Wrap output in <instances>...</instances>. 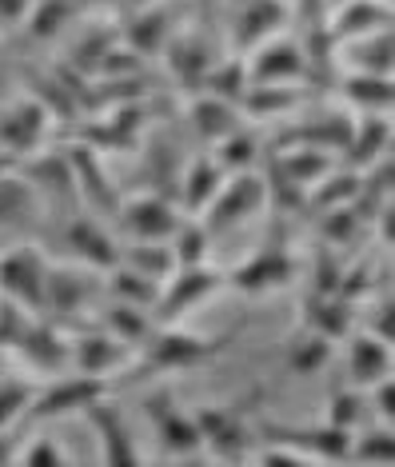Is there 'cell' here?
I'll list each match as a JSON object with an SVG mask.
<instances>
[{
    "label": "cell",
    "instance_id": "obj_1",
    "mask_svg": "<svg viewBox=\"0 0 395 467\" xmlns=\"http://www.w3.org/2000/svg\"><path fill=\"white\" fill-rule=\"evenodd\" d=\"M268 180H264L255 168L248 172H228L220 184V192L212 196V204L204 208V224L212 236H220V232H232L240 224H248L252 216H260L264 204H268Z\"/></svg>",
    "mask_w": 395,
    "mask_h": 467
},
{
    "label": "cell",
    "instance_id": "obj_2",
    "mask_svg": "<svg viewBox=\"0 0 395 467\" xmlns=\"http://www.w3.org/2000/svg\"><path fill=\"white\" fill-rule=\"evenodd\" d=\"M223 275L212 264H176V272L160 284V296L152 304V316L160 324H176L180 316H188L192 307H200L208 296H216Z\"/></svg>",
    "mask_w": 395,
    "mask_h": 467
},
{
    "label": "cell",
    "instance_id": "obj_3",
    "mask_svg": "<svg viewBox=\"0 0 395 467\" xmlns=\"http://www.w3.org/2000/svg\"><path fill=\"white\" fill-rule=\"evenodd\" d=\"M100 396H109V379L84 376V371H77V376H60V379H52V384L32 391V403H28L25 420L28 423H48V420L80 416V411L88 408L92 400H100Z\"/></svg>",
    "mask_w": 395,
    "mask_h": 467
},
{
    "label": "cell",
    "instance_id": "obj_4",
    "mask_svg": "<svg viewBox=\"0 0 395 467\" xmlns=\"http://www.w3.org/2000/svg\"><path fill=\"white\" fill-rule=\"evenodd\" d=\"M140 352H144V364L152 371H188V368L208 364V359L220 352V339L192 336L176 324H160L140 344Z\"/></svg>",
    "mask_w": 395,
    "mask_h": 467
},
{
    "label": "cell",
    "instance_id": "obj_5",
    "mask_svg": "<svg viewBox=\"0 0 395 467\" xmlns=\"http://www.w3.org/2000/svg\"><path fill=\"white\" fill-rule=\"evenodd\" d=\"M45 280H48V260L32 244H13L0 256V296L5 300L28 307V312H40L45 307Z\"/></svg>",
    "mask_w": 395,
    "mask_h": 467
},
{
    "label": "cell",
    "instance_id": "obj_6",
    "mask_svg": "<svg viewBox=\"0 0 395 467\" xmlns=\"http://www.w3.org/2000/svg\"><path fill=\"white\" fill-rule=\"evenodd\" d=\"M48 129H52V112L36 97L8 100L0 109V152H8L13 161H25V156L45 148Z\"/></svg>",
    "mask_w": 395,
    "mask_h": 467
},
{
    "label": "cell",
    "instance_id": "obj_7",
    "mask_svg": "<svg viewBox=\"0 0 395 467\" xmlns=\"http://www.w3.org/2000/svg\"><path fill=\"white\" fill-rule=\"evenodd\" d=\"M104 292V280L88 264H48L45 280V307L57 316H80Z\"/></svg>",
    "mask_w": 395,
    "mask_h": 467
},
{
    "label": "cell",
    "instance_id": "obj_8",
    "mask_svg": "<svg viewBox=\"0 0 395 467\" xmlns=\"http://www.w3.org/2000/svg\"><path fill=\"white\" fill-rule=\"evenodd\" d=\"M116 220L128 240H168L180 224V204L164 192H140L116 204Z\"/></svg>",
    "mask_w": 395,
    "mask_h": 467
},
{
    "label": "cell",
    "instance_id": "obj_9",
    "mask_svg": "<svg viewBox=\"0 0 395 467\" xmlns=\"http://www.w3.org/2000/svg\"><path fill=\"white\" fill-rule=\"evenodd\" d=\"M248 84H304L307 77V52L292 36H272L248 52Z\"/></svg>",
    "mask_w": 395,
    "mask_h": 467
},
{
    "label": "cell",
    "instance_id": "obj_10",
    "mask_svg": "<svg viewBox=\"0 0 395 467\" xmlns=\"http://www.w3.org/2000/svg\"><path fill=\"white\" fill-rule=\"evenodd\" d=\"M120 40L136 57H160L168 48V40L176 33V13L168 8V0L160 5H148V8H136V13H120Z\"/></svg>",
    "mask_w": 395,
    "mask_h": 467
},
{
    "label": "cell",
    "instance_id": "obj_11",
    "mask_svg": "<svg viewBox=\"0 0 395 467\" xmlns=\"http://www.w3.org/2000/svg\"><path fill=\"white\" fill-rule=\"evenodd\" d=\"M148 420H152V428H156L160 448L168 455H176V460H188L192 451L204 448V435L196 428V416H184L168 391H160V396L148 400Z\"/></svg>",
    "mask_w": 395,
    "mask_h": 467
},
{
    "label": "cell",
    "instance_id": "obj_12",
    "mask_svg": "<svg viewBox=\"0 0 395 467\" xmlns=\"http://www.w3.org/2000/svg\"><path fill=\"white\" fill-rule=\"evenodd\" d=\"M292 20V5L287 0H244L236 20H232V48L252 52L264 40L280 36Z\"/></svg>",
    "mask_w": 395,
    "mask_h": 467
},
{
    "label": "cell",
    "instance_id": "obj_13",
    "mask_svg": "<svg viewBox=\"0 0 395 467\" xmlns=\"http://www.w3.org/2000/svg\"><path fill=\"white\" fill-rule=\"evenodd\" d=\"M84 420L92 423V431H96V443H100V460L104 463H140V451H136V443H132V431H128V423L124 416L116 411V403L109 396H100V400H92L88 408L80 411Z\"/></svg>",
    "mask_w": 395,
    "mask_h": 467
},
{
    "label": "cell",
    "instance_id": "obj_14",
    "mask_svg": "<svg viewBox=\"0 0 395 467\" xmlns=\"http://www.w3.org/2000/svg\"><path fill=\"white\" fill-rule=\"evenodd\" d=\"M128 356H132V348L120 344L109 327H96V332L77 336L68 344V368L84 371V376H100V379H109V371L116 368H124Z\"/></svg>",
    "mask_w": 395,
    "mask_h": 467
},
{
    "label": "cell",
    "instance_id": "obj_15",
    "mask_svg": "<svg viewBox=\"0 0 395 467\" xmlns=\"http://www.w3.org/2000/svg\"><path fill=\"white\" fill-rule=\"evenodd\" d=\"M391 0H339L327 8V33L332 40H356L379 28H391Z\"/></svg>",
    "mask_w": 395,
    "mask_h": 467
},
{
    "label": "cell",
    "instance_id": "obj_16",
    "mask_svg": "<svg viewBox=\"0 0 395 467\" xmlns=\"http://www.w3.org/2000/svg\"><path fill=\"white\" fill-rule=\"evenodd\" d=\"M391 364H395L391 339H383L376 332H359V336L348 339V379H351V388L368 391L371 384H379V379L391 376Z\"/></svg>",
    "mask_w": 395,
    "mask_h": 467
},
{
    "label": "cell",
    "instance_id": "obj_17",
    "mask_svg": "<svg viewBox=\"0 0 395 467\" xmlns=\"http://www.w3.org/2000/svg\"><path fill=\"white\" fill-rule=\"evenodd\" d=\"M336 65L344 72H376V77H391L395 68V48H391V28L356 36V40H336Z\"/></svg>",
    "mask_w": 395,
    "mask_h": 467
},
{
    "label": "cell",
    "instance_id": "obj_18",
    "mask_svg": "<svg viewBox=\"0 0 395 467\" xmlns=\"http://www.w3.org/2000/svg\"><path fill=\"white\" fill-rule=\"evenodd\" d=\"M64 240H68V248L77 252V260L88 264L96 272H109L112 264L120 260V244H116L109 236V228L92 216H72L68 228H64Z\"/></svg>",
    "mask_w": 395,
    "mask_h": 467
},
{
    "label": "cell",
    "instance_id": "obj_19",
    "mask_svg": "<svg viewBox=\"0 0 395 467\" xmlns=\"http://www.w3.org/2000/svg\"><path fill=\"white\" fill-rule=\"evenodd\" d=\"M292 275H296V260L287 256L284 248H260L255 256L244 260L228 280L244 292H272V288L292 284Z\"/></svg>",
    "mask_w": 395,
    "mask_h": 467
},
{
    "label": "cell",
    "instance_id": "obj_20",
    "mask_svg": "<svg viewBox=\"0 0 395 467\" xmlns=\"http://www.w3.org/2000/svg\"><path fill=\"white\" fill-rule=\"evenodd\" d=\"M68 152V164H72V180H77V192L84 196V204L92 208H104V212H116V188L109 184V172H104L100 156H96V148L88 144H68L64 148Z\"/></svg>",
    "mask_w": 395,
    "mask_h": 467
},
{
    "label": "cell",
    "instance_id": "obj_21",
    "mask_svg": "<svg viewBox=\"0 0 395 467\" xmlns=\"http://www.w3.org/2000/svg\"><path fill=\"white\" fill-rule=\"evenodd\" d=\"M388 148H391V116H356L339 161L348 168H356V172H364V168L388 156Z\"/></svg>",
    "mask_w": 395,
    "mask_h": 467
},
{
    "label": "cell",
    "instance_id": "obj_22",
    "mask_svg": "<svg viewBox=\"0 0 395 467\" xmlns=\"http://www.w3.org/2000/svg\"><path fill=\"white\" fill-rule=\"evenodd\" d=\"M160 57H168V68H172L176 80H184L188 88H200V80H204V72L212 68V40L204 33H184V28H176L172 40H168V48L160 52Z\"/></svg>",
    "mask_w": 395,
    "mask_h": 467
},
{
    "label": "cell",
    "instance_id": "obj_23",
    "mask_svg": "<svg viewBox=\"0 0 395 467\" xmlns=\"http://www.w3.org/2000/svg\"><path fill=\"white\" fill-rule=\"evenodd\" d=\"M351 124H356V116H351V112H324V116H312L307 124L287 129L280 136V144H304V148H319V152L339 156L348 148Z\"/></svg>",
    "mask_w": 395,
    "mask_h": 467
},
{
    "label": "cell",
    "instance_id": "obj_24",
    "mask_svg": "<svg viewBox=\"0 0 395 467\" xmlns=\"http://www.w3.org/2000/svg\"><path fill=\"white\" fill-rule=\"evenodd\" d=\"M188 120H192V129H196V136H200L204 144H216V140H223L228 132L244 129L240 104L220 100V97H212V92H200V97L192 100Z\"/></svg>",
    "mask_w": 395,
    "mask_h": 467
},
{
    "label": "cell",
    "instance_id": "obj_25",
    "mask_svg": "<svg viewBox=\"0 0 395 467\" xmlns=\"http://www.w3.org/2000/svg\"><path fill=\"white\" fill-rule=\"evenodd\" d=\"M223 168L212 161V156H200V161H192L184 168V176H180V188H176V204L188 212V216H204V208L212 204V196L220 192L223 184Z\"/></svg>",
    "mask_w": 395,
    "mask_h": 467
},
{
    "label": "cell",
    "instance_id": "obj_26",
    "mask_svg": "<svg viewBox=\"0 0 395 467\" xmlns=\"http://www.w3.org/2000/svg\"><path fill=\"white\" fill-rule=\"evenodd\" d=\"M196 428L204 435V443L212 451H220L223 460H244L248 455V431H244V420L232 416V411L223 408H208L196 416Z\"/></svg>",
    "mask_w": 395,
    "mask_h": 467
},
{
    "label": "cell",
    "instance_id": "obj_27",
    "mask_svg": "<svg viewBox=\"0 0 395 467\" xmlns=\"http://www.w3.org/2000/svg\"><path fill=\"white\" fill-rule=\"evenodd\" d=\"M16 356L28 364V371H60L68 368V339L60 332H52L48 324H28V332L20 336Z\"/></svg>",
    "mask_w": 395,
    "mask_h": 467
},
{
    "label": "cell",
    "instance_id": "obj_28",
    "mask_svg": "<svg viewBox=\"0 0 395 467\" xmlns=\"http://www.w3.org/2000/svg\"><path fill=\"white\" fill-rule=\"evenodd\" d=\"M344 100L359 116H391L395 104V84L391 77H376V72H344Z\"/></svg>",
    "mask_w": 395,
    "mask_h": 467
},
{
    "label": "cell",
    "instance_id": "obj_29",
    "mask_svg": "<svg viewBox=\"0 0 395 467\" xmlns=\"http://www.w3.org/2000/svg\"><path fill=\"white\" fill-rule=\"evenodd\" d=\"M304 324L324 339H339L351 332V304L344 292H312L304 300Z\"/></svg>",
    "mask_w": 395,
    "mask_h": 467
},
{
    "label": "cell",
    "instance_id": "obj_30",
    "mask_svg": "<svg viewBox=\"0 0 395 467\" xmlns=\"http://www.w3.org/2000/svg\"><path fill=\"white\" fill-rule=\"evenodd\" d=\"M36 220V188L28 176H16L8 168L0 176V232H20Z\"/></svg>",
    "mask_w": 395,
    "mask_h": 467
},
{
    "label": "cell",
    "instance_id": "obj_31",
    "mask_svg": "<svg viewBox=\"0 0 395 467\" xmlns=\"http://www.w3.org/2000/svg\"><path fill=\"white\" fill-rule=\"evenodd\" d=\"M304 104L300 84H248L240 100V112L252 120H272V116H287Z\"/></svg>",
    "mask_w": 395,
    "mask_h": 467
},
{
    "label": "cell",
    "instance_id": "obj_32",
    "mask_svg": "<svg viewBox=\"0 0 395 467\" xmlns=\"http://www.w3.org/2000/svg\"><path fill=\"white\" fill-rule=\"evenodd\" d=\"M116 264H128V268L144 272L148 280H156V284H164L168 275L176 272V256H172V248H168V240H128Z\"/></svg>",
    "mask_w": 395,
    "mask_h": 467
},
{
    "label": "cell",
    "instance_id": "obj_33",
    "mask_svg": "<svg viewBox=\"0 0 395 467\" xmlns=\"http://www.w3.org/2000/svg\"><path fill=\"white\" fill-rule=\"evenodd\" d=\"M359 435H351V463H371V467H391L395 463V431L391 423L368 420L364 428H356Z\"/></svg>",
    "mask_w": 395,
    "mask_h": 467
},
{
    "label": "cell",
    "instance_id": "obj_34",
    "mask_svg": "<svg viewBox=\"0 0 395 467\" xmlns=\"http://www.w3.org/2000/svg\"><path fill=\"white\" fill-rule=\"evenodd\" d=\"M80 13H84L80 0H32L25 28H28L32 40H52V36H60Z\"/></svg>",
    "mask_w": 395,
    "mask_h": 467
},
{
    "label": "cell",
    "instance_id": "obj_35",
    "mask_svg": "<svg viewBox=\"0 0 395 467\" xmlns=\"http://www.w3.org/2000/svg\"><path fill=\"white\" fill-rule=\"evenodd\" d=\"M104 327L120 339V344H128L136 352V348L144 344L148 336H152V312L148 307H136V304H124L116 300L109 312H104Z\"/></svg>",
    "mask_w": 395,
    "mask_h": 467
},
{
    "label": "cell",
    "instance_id": "obj_36",
    "mask_svg": "<svg viewBox=\"0 0 395 467\" xmlns=\"http://www.w3.org/2000/svg\"><path fill=\"white\" fill-rule=\"evenodd\" d=\"M200 92H212V97H220V100L240 104L244 92H248V68H244V57L212 60V68L204 72V80H200Z\"/></svg>",
    "mask_w": 395,
    "mask_h": 467
},
{
    "label": "cell",
    "instance_id": "obj_37",
    "mask_svg": "<svg viewBox=\"0 0 395 467\" xmlns=\"http://www.w3.org/2000/svg\"><path fill=\"white\" fill-rule=\"evenodd\" d=\"M212 240L216 236H212L200 216H180L176 232L168 236V248H172L176 264H204L212 256Z\"/></svg>",
    "mask_w": 395,
    "mask_h": 467
},
{
    "label": "cell",
    "instance_id": "obj_38",
    "mask_svg": "<svg viewBox=\"0 0 395 467\" xmlns=\"http://www.w3.org/2000/svg\"><path fill=\"white\" fill-rule=\"evenodd\" d=\"M116 40H120V28L116 25H92V28H84V36L72 45L68 52V65L80 72V77H96V68H100V60H104V52H109Z\"/></svg>",
    "mask_w": 395,
    "mask_h": 467
},
{
    "label": "cell",
    "instance_id": "obj_39",
    "mask_svg": "<svg viewBox=\"0 0 395 467\" xmlns=\"http://www.w3.org/2000/svg\"><path fill=\"white\" fill-rule=\"evenodd\" d=\"M104 288H109L116 300L136 304V307H148V312H152V304H156V296H160V284L148 280L144 272L128 268V264H112V268H109V284H104Z\"/></svg>",
    "mask_w": 395,
    "mask_h": 467
},
{
    "label": "cell",
    "instance_id": "obj_40",
    "mask_svg": "<svg viewBox=\"0 0 395 467\" xmlns=\"http://www.w3.org/2000/svg\"><path fill=\"white\" fill-rule=\"evenodd\" d=\"M216 148V161L223 172H248V168H255V161H260V140H255L252 132H244V129H236V132H228L223 140H216L212 144Z\"/></svg>",
    "mask_w": 395,
    "mask_h": 467
},
{
    "label": "cell",
    "instance_id": "obj_41",
    "mask_svg": "<svg viewBox=\"0 0 395 467\" xmlns=\"http://www.w3.org/2000/svg\"><path fill=\"white\" fill-rule=\"evenodd\" d=\"M327 364H332V339H324V336H316V332H307L300 336L292 348H287V368L296 371V376H319Z\"/></svg>",
    "mask_w": 395,
    "mask_h": 467
},
{
    "label": "cell",
    "instance_id": "obj_42",
    "mask_svg": "<svg viewBox=\"0 0 395 467\" xmlns=\"http://www.w3.org/2000/svg\"><path fill=\"white\" fill-rule=\"evenodd\" d=\"M371 420V408H368V391L364 388H344V391H336L332 403H327V423H336V428H344V431H356V428H364V423Z\"/></svg>",
    "mask_w": 395,
    "mask_h": 467
},
{
    "label": "cell",
    "instance_id": "obj_43",
    "mask_svg": "<svg viewBox=\"0 0 395 467\" xmlns=\"http://www.w3.org/2000/svg\"><path fill=\"white\" fill-rule=\"evenodd\" d=\"M364 228H368V220L356 204H339V208L319 212V236L327 244H351Z\"/></svg>",
    "mask_w": 395,
    "mask_h": 467
},
{
    "label": "cell",
    "instance_id": "obj_44",
    "mask_svg": "<svg viewBox=\"0 0 395 467\" xmlns=\"http://www.w3.org/2000/svg\"><path fill=\"white\" fill-rule=\"evenodd\" d=\"M32 388L28 379H0V428H13V423L25 420L28 403H32Z\"/></svg>",
    "mask_w": 395,
    "mask_h": 467
},
{
    "label": "cell",
    "instance_id": "obj_45",
    "mask_svg": "<svg viewBox=\"0 0 395 467\" xmlns=\"http://www.w3.org/2000/svg\"><path fill=\"white\" fill-rule=\"evenodd\" d=\"M13 463H28V467H57V463H68L57 435H32L25 448H16V460Z\"/></svg>",
    "mask_w": 395,
    "mask_h": 467
},
{
    "label": "cell",
    "instance_id": "obj_46",
    "mask_svg": "<svg viewBox=\"0 0 395 467\" xmlns=\"http://www.w3.org/2000/svg\"><path fill=\"white\" fill-rule=\"evenodd\" d=\"M368 408H371V420L395 423V384H391V376L368 388Z\"/></svg>",
    "mask_w": 395,
    "mask_h": 467
},
{
    "label": "cell",
    "instance_id": "obj_47",
    "mask_svg": "<svg viewBox=\"0 0 395 467\" xmlns=\"http://www.w3.org/2000/svg\"><path fill=\"white\" fill-rule=\"evenodd\" d=\"M32 0H0V28H20L28 20Z\"/></svg>",
    "mask_w": 395,
    "mask_h": 467
},
{
    "label": "cell",
    "instance_id": "obj_48",
    "mask_svg": "<svg viewBox=\"0 0 395 467\" xmlns=\"http://www.w3.org/2000/svg\"><path fill=\"white\" fill-rule=\"evenodd\" d=\"M296 13L307 20V28L327 25V0H296Z\"/></svg>",
    "mask_w": 395,
    "mask_h": 467
},
{
    "label": "cell",
    "instance_id": "obj_49",
    "mask_svg": "<svg viewBox=\"0 0 395 467\" xmlns=\"http://www.w3.org/2000/svg\"><path fill=\"white\" fill-rule=\"evenodd\" d=\"M368 332L391 339V300H388V296H383V300L376 304V320H368Z\"/></svg>",
    "mask_w": 395,
    "mask_h": 467
},
{
    "label": "cell",
    "instance_id": "obj_50",
    "mask_svg": "<svg viewBox=\"0 0 395 467\" xmlns=\"http://www.w3.org/2000/svg\"><path fill=\"white\" fill-rule=\"evenodd\" d=\"M16 460V443L8 440V431L0 428V463H13Z\"/></svg>",
    "mask_w": 395,
    "mask_h": 467
},
{
    "label": "cell",
    "instance_id": "obj_51",
    "mask_svg": "<svg viewBox=\"0 0 395 467\" xmlns=\"http://www.w3.org/2000/svg\"><path fill=\"white\" fill-rule=\"evenodd\" d=\"M148 5H160V0H120L116 13H136V8H148Z\"/></svg>",
    "mask_w": 395,
    "mask_h": 467
},
{
    "label": "cell",
    "instance_id": "obj_52",
    "mask_svg": "<svg viewBox=\"0 0 395 467\" xmlns=\"http://www.w3.org/2000/svg\"><path fill=\"white\" fill-rule=\"evenodd\" d=\"M120 0H80V8H116Z\"/></svg>",
    "mask_w": 395,
    "mask_h": 467
},
{
    "label": "cell",
    "instance_id": "obj_53",
    "mask_svg": "<svg viewBox=\"0 0 395 467\" xmlns=\"http://www.w3.org/2000/svg\"><path fill=\"white\" fill-rule=\"evenodd\" d=\"M16 161H13V156H8V152H0V176H5L8 172V168H13Z\"/></svg>",
    "mask_w": 395,
    "mask_h": 467
},
{
    "label": "cell",
    "instance_id": "obj_54",
    "mask_svg": "<svg viewBox=\"0 0 395 467\" xmlns=\"http://www.w3.org/2000/svg\"><path fill=\"white\" fill-rule=\"evenodd\" d=\"M336 5H339V0H327V8H336Z\"/></svg>",
    "mask_w": 395,
    "mask_h": 467
},
{
    "label": "cell",
    "instance_id": "obj_55",
    "mask_svg": "<svg viewBox=\"0 0 395 467\" xmlns=\"http://www.w3.org/2000/svg\"><path fill=\"white\" fill-rule=\"evenodd\" d=\"M200 5H216V0H200Z\"/></svg>",
    "mask_w": 395,
    "mask_h": 467
}]
</instances>
